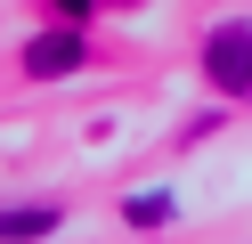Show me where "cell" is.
<instances>
[{
	"label": "cell",
	"instance_id": "6da1fadb",
	"mask_svg": "<svg viewBox=\"0 0 252 244\" xmlns=\"http://www.w3.org/2000/svg\"><path fill=\"white\" fill-rule=\"evenodd\" d=\"M203 73H212V90L252 98V25H220L203 41Z\"/></svg>",
	"mask_w": 252,
	"mask_h": 244
},
{
	"label": "cell",
	"instance_id": "5b68a950",
	"mask_svg": "<svg viewBox=\"0 0 252 244\" xmlns=\"http://www.w3.org/2000/svg\"><path fill=\"white\" fill-rule=\"evenodd\" d=\"M57 8H65V16H73V25H82V16H90V0H57Z\"/></svg>",
	"mask_w": 252,
	"mask_h": 244
},
{
	"label": "cell",
	"instance_id": "7a4b0ae2",
	"mask_svg": "<svg viewBox=\"0 0 252 244\" xmlns=\"http://www.w3.org/2000/svg\"><path fill=\"white\" fill-rule=\"evenodd\" d=\"M73 65H90V41H82V33H41V41H25V73L57 81V73H73Z\"/></svg>",
	"mask_w": 252,
	"mask_h": 244
},
{
	"label": "cell",
	"instance_id": "277c9868",
	"mask_svg": "<svg viewBox=\"0 0 252 244\" xmlns=\"http://www.w3.org/2000/svg\"><path fill=\"white\" fill-rule=\"evenodd\" d=\"M171 220V195L155 187V195H130V228H163Z\"/></svg>",
	"mask_w": 252,
	"mask_h": 244
},
{
	"label": "cell",
	"instance_id": "3957f363",
	"mask_svg": "<svg viewBox=\"0 0 252 244\" xmlns=\"http://www.w3.org/2000/svg\"><path fill=\"white\" fill-rule=\"evenodd\" d=\"M57 236V204H25V211H0V244H33Z\"/></svg>",
	"mask_w": 252,
	"mask_h": 244
}]
</instances>
